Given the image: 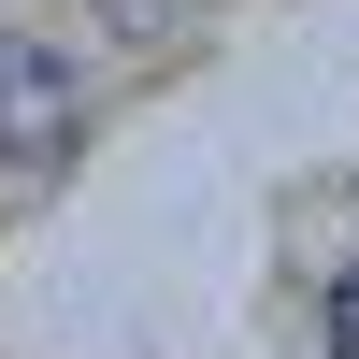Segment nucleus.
<instances>
[{
    "mask_svg": "<svg viewBox=\"0 0 359 359\" xmlns=\"http://www.w3.org/2000/svg\"><path fill=\"white\" fill-rule=\"evenodd\" d=\"M72 130H86L72 57L43 29H0V158H72Z\"/></svg>",
    "mask_w": 359,
    "mask_h": 359,
    "instance_id": "obj_1",
    "label": "nucleus"
},
{
    "mask_svg": "<svg viewBox=\"0 0 359 359\" xmlns=\"http://www.w3.org/2000/svg\"><path fill=\"white\" fill-rule=\"evenodd\" d=\"M331 359H359V273L331 287Z\"/></svg>",
    "mask_w": 359,
    "mask_h": 359,
    "instance_id": "obj_2",
    "label": "nucleus"
},
{
    "mask_svg": "<svg viewBox=\"0 0 359 359\" xmlns=\"http://www.w3.org/2000/svg\"><path fill=\"white\" fill-rule=\"evenodd\" d=\"M115 15H130V29H172V0H115Z\"/></svg>",
    "mask_w": 359,
    "mask_h": 359,
    "instance_id": "obj_3",
    "label": "nucleus"
}]
</instances>
